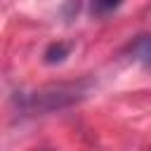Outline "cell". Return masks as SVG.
I'll return each mask as SVG.
<instances>
[{
    "mask_svg": "<svg viewBox=\"0 0 151 151\" xmlns=\"http://www.w3.org/2000/svg\"><path fill=\"white\" fill-rule=\"evenodd\" d=\"M118 5H120V0H94V2H92V12H97V14H109V12H113Z\"/></svg>",
    "mask_w": 151,
    "mask_h": 151,
    "instance_id": "3",
    "label": "cell"
},
{
    "mask_svg": "<svg viewBox=\"0 0 151 151\" xmlns=\"http://www.w3.org/2000/svg\"><path fill=\"white\" fill-rule=\"evenodd\" d=\"M66 54H68V45L54 42V45L47 47V52H45V61H47V64H57V61H64Z\"/></svg>",
    "mask_w": 151,
    "mask_h": 151,
    "instance_id": "2",
    "label": "cell"
},
{
    "mask_svg": "<svg viewBox=\"0 0 151 151\" xmlns=\"http://www.w3.org/2000/svg\"><path fill=\"white\" fill-rule=\"evenodd\" d=\"M85 94L83 85H52L40 92H33L24 99V109L28 113H50L54 109H64L78 101Z\"/></svg>",
    "mask_w": 151,
    "mask_h": 151,
    "instance_id": "1",
    "label": "cell"
},
{
    "mask_svg": "<svg viewBox=\"0 0 151 151\" xmlns=\"http://www.w3.org/2000/svg\"><path fill=\"white\" fill-rule=\"evenodd\" d=\"M146 57H149V64H151V45H149V50H146Z\"/></svg>",
    "mask_w": 151,
    "mask_h": 151,
    "instance_id": "4",
    "label": "cell"
}]
</instances>
